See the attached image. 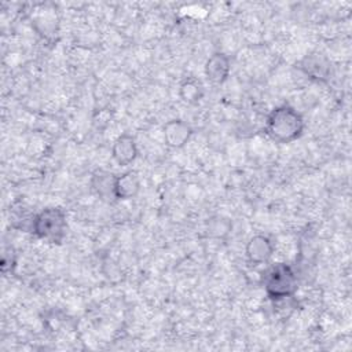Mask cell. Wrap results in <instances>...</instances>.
<instances>
[{
	"instance_id": "cell-1",
	"label": "cell",
	"mask_w": 352,
	"mask_h": 352,
	"mask_svg": "<svg viewBox=\"0 0 352 352\" xmlns=\"http://www.w3.org/2000/svg\"><path fill=\"white\" fill-rule=\"evenodd\" d=\"M305 129V121L300 111L293 106L283 103L274 107L264 125L265 135L275 143L289 144L300 139Z\"/></svg>"
},
{
	"instance_id": "cell-2",
	"label": "cell",
	"mask_w": 352,
	"mask_h": 352,
	"mask_svg": "<svg viewBox=\"0 0 352 352\" xmlns=\"http://www.w3.org/2000/svg\"><path fill=\"white\" fill-rule=\"evenodd\" d=\"M67 214L60 206H45L32 216L29 231L47 243L60 245L67 234Z\"/></svg>"
},
{
	"instance_id": "cell-3",
	"label": "cell",
	"mask_w": 352,
	"mask_h": 352,
	"mask_svg": "<svg viewBox=\"0 0 352 352\" xmlns=\"http://www.w3.org/2000/svg\"><path fill=\"white\" fill-rule=\"evenodd\" d=\"M261 285L271 301L293 297L298 289L297 272L287 263H275L264 271Z\"/></svg>"
},
{
	"instance_id": "cell-4",
	"label": "cell",
	"mask_w": 352,
	"mask_h": 352,
	"mask_svg": "<svg viewBox=\"0 0 352 352\" xmlns=\"http://www.w3.org/2000/svg\"><path fill=\"white\" fill-rule=\"evenodd\" d=\"M32 26L36 32L43 36L45 40H50L59 30V12L58 7L54 3H37L33 4L29 14Z\"/></svg>"
},
{
	"instance_id": "cell-5",
	"label": "cell",
	"mask_w": 352,
	"mask_h": 352,
	"mask_svg": "<svg viewBox=\"0 0 352 352\" xmlns=\"http://www.w3.org/2000/svg\"><path fill=\"white\" fill-rule=\"evenodd\" d=\"M275 253L274 241L265 234L252 235L245 245V257L246 261L252 265L267 264Z\"/></svg>"
},
{
	"instance_id": "cell-6",
	"label": "cell",
	"mask_w": 352,
	"mask_h": 352,
	"mask_svg": "<svg viewBox=\"0 0 352 352\" xmlns=\"http://www.w3.org/2000/svg\"><path fill=\"white\" fill-rule=\"evenodd\" d=\"M297 67L311 80L318 81V82H326L331 73H333V67H331V62L319 52H312V54H307L297 65Z\"/></svg>"
},
{
	"instance_id": "cell-7",
	"label": "cell",
	"mask_w": 352,
	"mask_h": 352,
	"mask_svg": "<svg viewBox=\"0 0 352 352\" xmlns=\"http://www.w3.org/2000/svg\"><path fill=\"white\" fill-rule=\"evenodd\" d=\"M192 133L194 129L191 128V125L182 118L169 120L162 126V136L165 144L175 150L183 148L190 142Z\"/></svg>"
},
{
	"instance_id": "cell-8",
	"label": "cell",
	"mask_w": 352,
	"mask_h": 352,
	"mask_svg": "<svg viewBox=\"0 0 352 352\" xmlns=\"http://www.w3.org/2000/svg\"><path fill=\"white\" fill-rule=\"evenodd\" d=\"M231 73V59L227 54L216 51L204 65V74L206 80L213 85L224 84Z\"/></svg>"
},
{
	"instance_id": "cell-9",
	"label": "cell",
	"mask_w": 352,
	"mask_h": 352,
	"mask_svg": "<svg viewBox=\"0 0 352 352\" xmlns=\"http://www.w3.org/2000/svg\"><path fill=\"white\" fill-rule=\"evenodd\" d=\"M138 157L139 147L136 139L131 133L124 132L114 139L111 144V158L117 165L128 166L135 162Z\"/></svg>"
},
{
	"instance_id": "cell-10",
	"label": "cell",
	"mask_w": 352,
	"mask_h": 352,
	"mask_svg": "<svg viewBox=\"0 0 352 352\" xmlns=\"http://www.w3.org/2000/svg\"><path fill=\"white\" fill-rule=\"evenodd\" d=\"M116 177L117 175H114L110 170L106 169H96L92 172L91 179H89V186L92 192L103 202H114L117 201L116 198Z\"/></svg>"
},
{
	"instance_id": "cell-11",
	"label": "cell",
	"mask_w": 352,
	"mask_h": 352,
	"mask_svg": "<svg viewBox=\"0 0 352 352\" xmlns=\"http://www.w3.org/2000/svg\"><path fill=\"white\" fill-rule=\"evenodd\" d=\"M140 188H142V182L136 170L128 169L121 175H117L116 187H114L117 201H128L138 197V194L140 192Z\"/></svg>"
},
{
	"instance_id": "cell-12",
	"label": "cell",
	"mask_w": 352,
	"mask_h": 352,
	"mask_svg": "<svg viewBox=\"0 0 352 352\" xmlns=\"http://www.w3.org/2000/svg\"><path fill=\"white\" fill-rule=\"evenodd\" d=\"M204 84L195 77H187L179 85V96L182 102L188 106L198 104L204 99Z\"/></svg>"
},
{
	"instance_id": "cell-13",
	"label": "cell",
	"mask_w": 352,
	"mask_h": 352,
	"mask_svg": "<svg viewBox=\"0 0 352 352\" xmlns=\"http://www.w3.org/2000/svg\"><path fill=\"white\" fill-rule=\"evenodd\" d=\"M232 230V223L224 216H214L208 221V235L214 239H224Z\"/></svg>"
},
{
	"instance_id": "cell-14",
	"label": "cell",
	"mask_w": 352,
	"mask_h": 352,
	"mask_svg": "<svg viewBox=\"0 0 352 352\" xmlns=\"http://www.w3.org/2000/svg\"><path fill=\"white\" fill-rule=\"evenodd\" d=\"M10 265V270L12 271L14 267L16 265V254H15V250L14 248H8L3 252V257H1V271L6 274L7 271V267Z\"/></svg>"
}]
</instances>
